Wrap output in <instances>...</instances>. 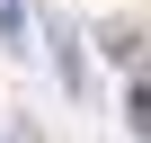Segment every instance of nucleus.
Segmentation results:
<instances>
[{
  "mask_svg": "<svg viewBox=\"0 0 151 143\" xmlns=\"http://www.w3.org/2000/svg\"><path fill=\"white\" fill-rule=\"evenodd\" d=\"M98 54H116V63H142V27H133V18H107V27H98Z\"/></svg>",
  "mask_w": 151,
  "mask_h": 143,
  "instance_id": "1",
  "label": "nucleus"
},
{
  "mask_svg": "<svg viewBox=\"0 0 151 143\" xmlns=\"http://www.w3.org/2000/svg\"><path fill=\"white\" fill-rule=\"evenodd\" d=\"M53 63H62V90L80 98V90H89V72H80V45H71V27H53Z\"/></svg>",
  "mask_w": 151,
  "mask_h": 143,
  "instance_id": "2",
  "label": "nucleus"
},
{
  "mask_svg": "<svg viewBox=\"0 0 151 143\" xmlns=\"http://www.w3.org/2000/svg\"><path fill=\"white\" fill-rule=\"evenodd\" d=\"M27 36H36V18H27V0H0V45H9V54H27Z\"/></svg>",
  "mask_w": 151,
  "mask_h": 143,
  "instance_id": "3",
  "label": "nucleus"
},
{
  "mask_svg": "<svg viewBox=\"0 0 151 143\" xmlns=\"http://www.w3.org/2000/svg\"><path fill=\"white\" fill-rule=\"evenodd\" d=\"M124 107H133V134L151 143V72H142V63H133V90H124Z\"/></svg>",
  "mask_w": 151,
  "mask_h": 143,
  "instance_id": "4",
  "label": "nucleus"
}]
</instances>
